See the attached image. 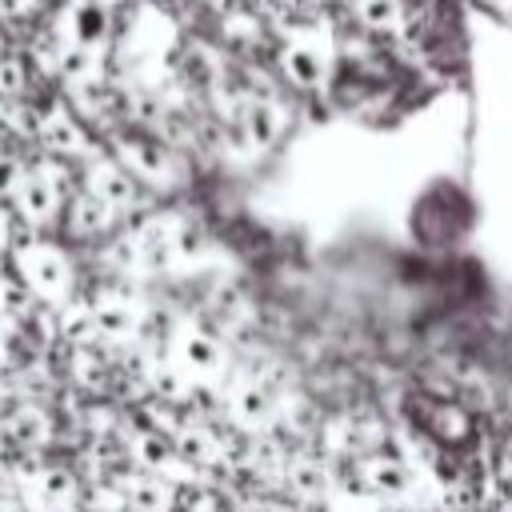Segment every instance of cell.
<instances>
[{
  "instance_id": "cell-22",
  "label": "cell",
  "mask_w": 512,
  "mask_h": 512,
  "mask_svg": "<svg viewBox=\"0 0 512 512\" xmlns=\"http://www.w3.org/2000/svg\"><path fill=\"white\" fill-rule=\"evenodd\" d=\"M4 108H8V104H4V100H0V124H4Z\"/></svg>"
},
{
  "instance_id": "cell-8",
  "label": "cell",
  "mask_w": 512,
  "mask_h": 512,
  "mask_svg": "<svg viewBox=\"0 0 512 512\" xmlns=\"http://www.w3.org/2000/svg\"><path fill=\"white\" fill-rule=\"evenodd\" d=\"M164 352L196 388L216 384L224 376V364H228V352H224L220 336L200 328V324H176L168 332V348Z\"/></svg>"
},
{
  "instance_id": "cell-18",
  "label": "cell",
  "mask_w": 512,
  "mask_h": 512,
  "mask_svg": "<svg viewBox=\"0 0 512 512\" xmlns=\"http://www.w3.org/2000/svg\"><path fill=\"white\" fill-rule=\"evenodd\" d=\"M44 4H48V0H0V28L36 20V16L44 12Z\"/></svg>"
},
{
  "instance_id": "cell-23",
  "label": "cell",
  "mask_w": 512,
  "mask_h": 512,
  "mask_svg": "<svg viewBox=\"0 0 512 512\" xmlns=\"http://www.w3.org/2000/svg\"><path fill=\"white\" fill-rule=\"evenodd\" d=\"M208 512H224V508H220V504H216V508H208Z\"/></svg>"
},
{
  "instance_id": "cell-2",
  "label": "cell",
  "mask_w": 512,
  "mask_h": 512,
  "mask_svg": "<svg viewBox=\"0 0 512 512\" xmlns=\"http://www.w3.org/2000/svg\"><path fill=\"white\" fill-rule=\"evenodd\" d=\"M72 192H76V168L36 152V156L24 160V168H20L4 204L16 216L20 232L52 236L60 228V216H64V204H68Z\"/></svg>"
},
{
  "instance_id": "cell-17",
  "label": "cell",
  "mask_w": 512,
  "mask_h": 512,
  "mask_svg": "<svg viewBox=\"0 0 512 512\" xmlns=\"http://www.w3.org/2000/svg\"><path fill=\"white\" fill-rule=\"evenodd\" d=\"M352 16L368 32H396L404 24V4L400 0H352Z\"/></svg>"
},
{
  "instance_id": "cell-12",
  "label": "cell",
  "mask_w": 512,
  "mask_h": 512,
  "mask_svg": "<svg viewBox=\"0 0 512 512\" xmlns=\"http://www.w3.org/2000/svg\"><path fill=\"white\" fill-rule=\"evenodd\" d=\"M356 472H360V488L368 496H380V500H412L408 492H412L416 480H412L408 460H400L392 452H368V456H360Z\"/></svg>"
},
{
  "instance_id": "cell-14",
  "label": "cell",
  "mask_w": 512,
  "mask_h": 512,
  "mask_svg": "<svg viewBox=\"0 0 512 512\" xmlns=\"http://www.w3.org/2000/svg\"><path fill=\"white\" fill-rule=\"evenodd\" d=\"M32 80H36V68H32L24 44H16L8 28H0V100L4 104L32 100Z\"/></svg>"
},
{
  "instance_id": "cell-11",
  "label": "cell",
  "mask_w": 512,
  "mask_h": 512,
  "mask_svg": "<svg viewBox=\"0 0 512 512\" xmlns=\"http://www.w3.org/2000/svg\"><path fill=\"white\" fill-rule=\"evenodd\" d=\"M112 480H116L124 512H176V488L180 484L152 476V472H140V468H124Z\"/></svg>"
},
{
  "instance_id": "cell-16",
  "label": "cell",
  "mask_w": 512,
  "mask_h": 512,
  "mask_svg": "<svg viewBox=\"0 0 512 512\" xmlns=\"http://www.w3.org/2000/svg\"><path fill=\"white\" fill-rule=\"evenodd\" d=\"M284 484L296 500H324V492L332 488L328 464L316 456H292V460H284Z\"/></svg>"
},
{
  "instance_id": "cell-20",
  "label": "cell",
  "mask_w": 512,
  "mask_h": 512,
  "mask_svg": "<svg viewBox=\"0 0 512 512\" xmlns=\"http://www.w3.org/2000/svg\"><path fill=\"white\" fill-rule=\"evenodd\" d=\"M380 512H420V508H416V500H384Z\"/></svg>"
},
{
  "instance_id": "cell-21",
  "label": "cell",
  "mask_w": 512,
  "mask_h": 512,
  "mask_svg": "<svg viewBox=\"0 0 512 512\" xmlns=\"http://www.w3.org/2000/svg\"><path fill=\"white\" fill-rule=\"evenodd\" d=\"M488 4H496V8H512V0H488Z\"/></svg>"
},
{
  "instance_id": "cell-7",
  "label": "cell",
  "mask_w": 512,
  "mask_h": 512,
  "mask_svg": "<svg viewBox=\"0 0 512 512\" xmlns=\"http://www.w3.org/2000/svg\"><path fill=\"white\" fill-rule=\"evenodd\" d=\"M88 308H92V324H96V336L108 344V348H128L144 336L148 328V304L128 288V284H100L92 296H88Z\"/></svg>"
},
{
  "instance_id": "cell-6",
  "label": "cell",
  "mask_w": 512,
  "mask_h": 512,
  "mask_svg": "<svg viewBox=\"0 0 512 512\" xmlns=\"http://www.w3.org/2000/svg\"><path fill=\"white\" fill-rule=\"evenodd\" d=\"M64 44L108 60L112 40H116V16L100 0H56L52 16L44 20Z\"/></svg>"
},
{
  "instance_id": "cell-5",
  "label": "cell",
  "mask_w": 512,
  "mask_h": 512,
  "mask_svg": "<svg viewBox=\"0 0 512 512\" xmlns=\"http://www.w3.org/2000/svg\"><path fill=\"white\" fill-rule=\"evenodd\" d=\"M76 184H80L84 192H92L100 204H108L120 220L140 216V212H144V200H148L144 184H140L108 148L92 152V156L76 168Z\"/></svg>"
},
{
  "instance_id": "cell-1",
  "label": "cell",
  "mask_w": 512,
  "mask_h": 512,
  "mask_svg": "<svg viewBox=\"0 0 512 512\" xmlns=\"http://www.w3.org/2000/svg\"><path fill=\"white\" fill-rule=\"evenodd\" d=\"M8 268L16 272L20 288L28 292V300L48 304V308H64L68 300L80 296V280H76V260L72 252L44 232H16L12 248H8Z\"/></svg>"
},
{
  "instance_id": "cell-13",
  "label": "cell",
  "mask_w": 512,
  "mask_h": 512,
  "mask_svg": "<svg viewBox=\"0 0 512 512\" xmlns=\"http://www.w3.org/2000/svg\"><path fill=\"white\" fill-rule=\"evenodd\" d=\"M272 416H276V392L264 380L248 376L228 392V420L240 432H264L272 424Z\"/></svg>"
},
{
  "instance_id": "cell-19",
  "label": "cell",
  "mask_w": 512,
  "mask_h": 512,
  "mask_svg": "<svg viewBox=\"0 0 512 512\" xmlns=\"http://www.w3.org/2000/svg\"><path fill=\"white\" fill-rule=\"evenodd\" d=\"M16 232H20V224H16V216L8 212V204L0 200V256H8V248H12Z\"/></svg>"
},
{
  "instance_id": "cell-3",
  "label": "cell",
  "mask_w": 512,
  "mask_h": 512,
  "mask_svg": "<svg viewBox=\"0 0 512 512\" xmlns=\"http://www.w3.org/2000/svg\"><path fill=\"white\" fill-rule=\"evenodd\" d=\"M104 148L144 184V192H176L188 180V168H184L180 148L168 144L160 132L120 124L116 132H108V144Z\"/></svg>"
},
{
  "instance_id": "cell-9",
  "label": "cell",
  "mask_w": 512,
  "mask_h": 512,
  "mask_svg": "<svg viewBox=\"0 0 512 512\" xmlns=\"http://www.w3.org/2000/svg\"><path fill=\"white\" fill-rule=\"evenodd\" d=\"M328 60H332V48H328V36L320 28H292L284 48H280V72L292 88H320L328 80Z\"/></svg>"
},
{
  "instance_id": "cell-15",
  "label": "cell",
  "mask_w": 512,
  "mask_h": 512,
  "mask_svg": "<svg viewBox=\"0 0 512 512\" xmlns=\"http://www.w3.org/2000/svg\"><path fill=\"white\" fill-rule=\"evenodd\" d=\"M240 124H244L252 148H272L288 128V108L276 96H248L244 112H240Z\"/></svg>"
},
{
  "instance_id": "cell-4",
  "label": "cell",
  "mask_w": 512,
  "mask_h": 512,
  "mask_svg": "<svg viewBox=\"0 0 512 512\" xmlns=\"http://www.w3.org/2000/svg\"><path fill=\"white\" fill-rule=\"evenodd\" d=\"M32 144L40 156H52V160L72 164V168H80L92 152H100L92 128L68 108L60 88L32 100Z\"/></svg>"
},
{
  "instance_id": "cell-10",
  "label": "cell",
  "mask_w": 512,
  "mask_h": 512,
  "mask_svg": "<svg viewBox=\"0 0 512 512\" xmlns=\"http://www.w3.org/2000/svg\"><path fill=\"white\" fill-rule=\"evenodd\" d=\"M116 228H120V216L108 204H100L92 192H84L76 184V192L64 204V216H60V228L56 232L68 236L72 244H108V236Z\"/></svg>"
}]
</instances>
